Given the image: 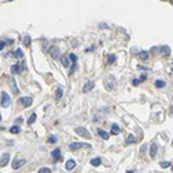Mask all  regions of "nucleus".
Instances as JSON below:
<instances>
[{"label":"nucleus","mask_w":173,"mask_h":173,"mask_svg":"<svg viewBox=\"0 0 173 173\" xmlns=\"http://www.w3.org/2000/svg\"><path fill=\"white\" fill-rule=\"evenodd\" d=\"M6 44H7V43H6V40H2V42H0V51L3 50V47H4Z\"/></svg>","instance_id":"34"},{"label":"nucleus","mask_w":173,"mask_h":173,"mask_svg":"<svg viewBox=\"0 0 173 173\" xmlns=\"http://www.w3.org/2000/svg\"><path fill=\"white\" fill-rule=\"evenodd\" d=\"M10 131H11L13 134H17V133H20V131H21V127H20V126H17V125H15V126H13L11 129H10Z\"/></svg>","instance_id":"27"},{"label":"nucleus","mask_w":173,"mask_h":173,"mask_svg":"<svg viewBox=\"0 0 173 173\" xmlns=\"http://www.w3.org/2000/svg\"><path fill=\"white\" fill-rule=\"evenodd\" d=\"M104 86H105L107 90H112L114 86H115V78H114L112 75H109L108 78H105V81H104Z\"/></svg>","instance_id":"2"},{"label":"nucleus","mask_w":173,"mask_h":173,"mask_svg":"<svg viewBox=\"0 0 173 173\" xmlns=\"http://www.w3.org/2000/svg\"><path fill=\"white\" fill-rule=\"evenodd\" d=\"M35 120H36V114H32V115H31V118L28 119V123L32 125V123H35Z\"/></svg>","instance_id":"29"},{"label":"nucleus","mask_w":173,"mask_h":173,"mask_svg":"<svg viewBox=\"0 0 173 173\" xmlns=\"http://www.w3.org/2000/svg\"><path fill=\"white\" fill-rule=\"evenodd\" d=\"M8 2H14V0H8Z\"/></svg>","instance_id":"42"},{"label":"nucleus","mask_w":173,"mask_h":173,"mask_svg":"<svg viewBox=\"0 0 173 173\" xmlns=\"http://www.w3.org/2000/svg\"><path fill=\"white\" fill-rule=\"evenodd\" d=\"M157 152H158V145H157V143H152L151 144V148H150V155L152 158L157 155Z\"/></svg>","instance_id":"14"},{"label":"nucleus","mask_w":173,"mask_h":173,"mask_svg":"<svg viewBox=\"0 0 173 173\" xmlns=\"http://www.w3.org/2000/svg\"><path fill=\"white\" fill-rule=\"evenodd\" d=\"M170 2H172V4H173V0H170Z\"/></svg>","instance_id":"43"},{"label":"nucleus","mask_w":173,"mask_h":173,"mask_svg":"<svg viewBox=\"0 0 173 173\" xmlns=\"http://www.w3.org/2000/svg\"><path fill=\"white\" fill-rule=\"evenodd\" d=\"M33 103L32 97H21L20 98V104L24 107V108H28V107H31Z\"/></svg>","instance_id":"4"},{"label":"nucleus","mask_w":173,"mask_h":173,"mask_svg":"<svg viewBox=\"0 0 173 173\" xmlns=\"http://www.w3.org/2000/svg\"><path fill=\"white\" fill-rule=\"evenodd\" d=\"M0 120H2V114H0Z\"/></svg>","instance_id":"40"},{"label":"nucleus","mask_w":173,"mask_h":173,"mask_svg":"<svg viewBox=\"0 0 173 173\" xmlns=\"http://www.w3.org/2000/svg\"><path fill=\"white\" fill-rule=\"evenodd\" d=\"M75 166H76V162L74 161V159H69L67 164H65V169H67V170H72Z\"/></svg>","instance_id":"16"},{"label":"nucleus","mask_w":173,"mask_h":173,"mask_svg":"<svg viewBox=\"0 0 173 173\" xmlns=\"http://www.w3.org/2000/svg\"><path fill=\"white\" fill-rule=\"evenodd\" d=\"M97 133H98V136L101 138H104V140H108L109 138V133L108 131H105V130H103V129H98L97 130Z\"/></svg>","instance_id":"12"},{"label":"nucleus","mask_w":173,"mask_h":173,"mask_svg":"<svg viewBox=\"0 0 173 173\" xmlns=\"http://www.w3.org/2000/svg\"><path fill=\"white\" fill-rule=\"evenodd\" d=\"M62 94H64V89H62L61 86H58V87H57V92H55V98L60 100L61 97H62Z\"/></svg>","instance_id":"18"},{"label":"nucleus","mask_w":173,"mask_h":173,"mask_svg":"<svg viewBox=\"0 0 173 173\" xmlns=\"http://www.w3.org/2000/svg\"><path fill=\"white\" fill-rule=\"evenodd\" d=\"M15 123H22V118H17V119H15Z\"/></svg>","instance_id":"37"},{"label":"nucleus","mask_w":173,"mask_h":173,"mask_svg":"<svg viewBox=\"0 0 173 173\" xmlns=\"http://www.w3.org/2000/svg\"><path fill=\"white\" fill-rule=\"evenodd\" d=\"M11 104V98L6 92H2V107H8Z\"/></svg>","instance_id":"5"},{"label":"nucleus","mask_w":173,"mask_h":173,"mask_svg":"<svg viewBox=\"0 0 173 173\" xmlns=\"http://www.w3.org/2000/svg\"><path fill=\"white\" fill-rule=\"evenodd\" d=\"M172 145H173V140H172Z\"/></svg>","instance_id":"44"},{"label":"nucleus","mask_w":173,"mask_h":173,"mask_svg":"<svg viewBox=\"0 0 173 173\" xmlns=\"http://www.w3.org/2000/svg\"><path fill=\"white\" fill-rule=\"evenodd\" d=\"M165 85H166V83H165V81H161V79H159V81H157V82H155V87H157V89L165 87Z\"/></svg>","instance_id":"26"},{"label":"nucleus","mask_w":173,"mask_h":173,"mask_svg":"<svg viewBox=\"0 0 173 173\" xmlns=\"http://www.w3.org/2000/svg\"><path fill=\"white\" fill-rule=\"evenodd\" d=\"M169 114H170V115H173V107L170 108V111H169Z\"/></svg>","instance_id":"39"},{"label":"nucleus","mask_w":173,"mask_h":173,"mask_svg":"<svg viewBox=\"0 0 173 173\" xmlns=\"http://www.w3.org/2000/svg\"><path fill=\"white\" fill-rule=\"evenodd\" d=\"M75 131H76L78 134H81L82 137H85V138H92V134H90L89 130H86L85 127H76Z\"/></svg>","instance_id":"6"},{"label":"nucleus","mask_w":173,"mask_h":173,"mask_svg":"<svg viewBox=\"0 0 173 173\" xmlns=\"http://www.w3.org/2000/svg\"><path fill=\"white\" fill-rule=\"evenodd\" d=\"M115 60H116V57L114 54H109L108 57H107V64H114V62H115Z\"/></svg>","instance_id":"23"},{"label":"nucleus","mask_w":173,"mask_h":173,"mask_svg":"<svg viewBox=\"0 0 173 173\" xmlns=\"http://www.w3.org/2000/svg\"><path fill=\"white\" fill-rule=\"evenodd\" d=\"M68 148L72 151H75V150H79V148H92V145L85 144V143H71L68 145Z\"/></svg>","instance_id":"3"},{"label":"nucleus","mask_w":173,"mask_h":173,"mask_svg":"<svg viewBox=\"0 0 173 173\" xmlns=\"http://www.w3.org/2000/svg\"><path fill=\"white\" fill-rule=\"evenodd\" d=\"M90 164H92L93 166H98L100 164H101V159H100L98 157H96V158H93L92 161H90Z\"/></svg>","instance_id":"24"},{"label":"nucleus","mask_w":173,"mask_h":173,"mask_svg":"<svg viewBox=\"0 0 173 173\" xmlns=\"http://www.w3.org/2000/svg\"><path fill=\"white\" fill-rule=\"evenodd\" d=\"M138 83H140V81H138V79H133V86H137Z\"/></svg>","instance_id":"35"},{"label":"nucleus","mask_w":173,"mask_h":173,"mask_svg":"<svg viewBox=\"0 0 173 173\" xmlns=\"http://www.w3.org/2000/svg\"><path fill=\"white\" fill-rule=\"evenodd\" d=\"M47 141H48V143H51V144H54V143H57V137H55V136H50Z\"/></svg>","instance_id":"31"},{"label":"nucleus","mask_w":173,"mask_h":173,"mask_svg":"<svg viewBox=\"0 0 173 173\" xmlns=\"http://www.w3.org/2000/svg\"><path fill=\"white\" fill-rule=\"evenodd\" d=\"M93 89H94V82H92V81L86 82L85 85H83V87H82L83 93H89L90 90H93Z\"/></svg>","instance_id":"8"},{"label":"nucleus","mask_w":173,"mask_h":173,"mask_svg":"<svg viewBox=\"0 0 173 173\" xmlns=\"http://www.w3.org/2000/svg\"><path fill=\"white\" fill-rule=\"evenodd\" d=\"M159 53H161L162 57H168V55L170 54V48H169V46H162Z\"/></svg>","instance_id":"10"},{"label":"nucleus","mask_w":173,"mask_h":173,"mask_svg":"<svg viewBox=\"0 0 173 173\" xmlns=\"http://www.w3.org/2000/svg\"><path fill=\"white\" fill-rule=\"evenodd\" d=\"M133 143H136V138H134L133 134H129L126 138V144H133Z\"/></svg>","instance_id":"25"},{"label":"nucleus","mask_w":173,"mask_h":173,"mask_svg":"<svg viewBox=\"0 0 173 173\" xmlns=\"http://www.w3.org/2000/svg\"><path fill=\"white\" fill-rule=\"evenodd\" d=\"M145 150H147V145H141V148H140V154H144V152H145Z\"/></svg>","instance_id":"33"},{"label":"nucleus","mask_w":173,"mask_h":173,"mask_svg":"<svg viewBox=\"0 0 173 173\" xmlns=\"http://www.w3.org/2000/svg\"><path fill=\"white\" fill-rule=\"evenodd\" d=\"M60 60H61V62H62V65H64V67H69V57H67V55H62Z\"/></svg>","instance_id":"20"},{"label":"nucleus","mask_w":173,"mask_h":173,"mask_svg":"<svg viewBox=\"0 0 173 173\" xmlns=\"http://www.w3.org/2000/svg\"><path fill=\"white\" fill-rule=\"evenodd\" d=\"M69 60L72 61V64H76V61H78V55L74 54V53H71V54H69Z\"/></svg>","instance_id":"28"},{"label":"nucleus","mask_w":173,"mask_h":173,"mask_svg":"<svg viewBox=\"0 0 173 173\" xmlns=\"http://www.w3.org/2000/svg\"><path fill=\"white\" fill-rule=\"evenodd\" d=\"M51 169L50 168H40L39 169V173H50Z\"/></svg>","instance_id":"30"},{"label":"nucleus","mask_w":173,"mask_h":173,"mask_svg":"<svg viewBox=\"0 0 173 173\" xmlns=\"http://www.w3.org/2000/svg\"><path fill=\"white\" fill-rule=\"evenodd\" d=\"M172 172H173V165H172Z\"/></svg>","instance_id":"41"},{"label":"nucleus","mask_w":173,"mask_h":173,"mask_svg":"<svg viewBox=\"0 0 173 173\" xmlns=\"http://www.w3.org/2000/svg\"><path fill=\"white\" fill-rule=\"evenodd\" d=\"M161 166H162V168H169V166H170V164H169L168 161H164V162H161Z\"/></svg>","instance_id":"32"},{"label":"nucleus","mask_w":173,"mask_h":173,"mask_svg":"<svg viewBox=\"0 0 173 173\" xmlns=\"http://www.w3.org/2000/svg\"><path fill=\"white\" fill-rule=\"evenodd\" d=\"M138 58H140L141 61H147L148 60V53L147 51H140V53H138Z\"/></svg>","instance_id":"19"},{"label":"nucleus","mask_w":173,"mask_h":173,"mask_svg":"<svg viewBox=\"0 0 173 173\" xmlns=\"http://www.w3.org/2000/svg\"><path fill=\"white\" fill-rule=\"evenodd\" d=\"M13 55H14V57H17V58H24V53H22L21 48H17V50L13 53Z\"/></svg>","instance_id":"22"},{"label":"nucleus","mask_w":173,"mask_h":173,"mask_svg":"<svg viewBox=\"0 0 173 173\" xmlns=\"http://www.w3.org/2000/svg\"><path fill=\"white\" fill-rule=\"evenodd\" d=\"M138 69H141V71H148V68H145V67H141V65H138Z\"/></svg>","instance_id":"38"},{"label":"nucleus","mask_w":173,"mask_h":173,"mask_svg":"<svg viewBox=\"0 0 173 173\" xmlns=\"http://www.w3.org/2000/svg\"><path fill=\"white\" fill-rule=\"evenodd\" d=\"M25 164H26V161H25V159H18V158H17L15 161L13 162V169H15V170H17V169L22 168V166L25 165Z\"/></svg>","instance_id":"7"},{"label":"nucleus","mask_w":173,"mask_h":173,"mask_svg":"<svg viewBox=\"0 0 173 173\" xmlns=\"http://www.w3.org/2000/svg\"><path fill=\"white\" fill-rule=\"evenodd\" d=\"M21 69H22V68H21V65H18V64H14L13 67H11V74H13V75L20 74V72H21Z\"/></svg>","instance_id":"17"},{"label":"nucleus","mask_w":173,"mask_h":173,"mask_svg":"<svg viewBox=\"0 0 173 173\" xmlns=\"http://www.w3.org/2000/svg\"><path fill=\"white\" fill-rule=\"evenodd\" d=\"M8 83H10V87H11L14 94H18L20 90H18V87H17V85H15V81H14L13 78H10V79H8Z\"/></svg>","instance_id":"9"},{"label":"nucleus","mask_w":173,"mask_h":173,"mask_svg":"<svg viewBox=\"0 0 173 173\" xmlns=\"http://www.w3.org/2000/svg\"><path fill=\"white\" fill-rule=\"evenodd\" d=\"M48 53H50V55L54 58V60H60L61 58V51L57 46H50L48 47Z\"/></svg>","instance_id":"1"},{"label":"nucleus","mask_w":173,"mask_h":173,"mask_svg":"<svg viewBox=\"0 0 173 173\" xmlns=\"http://www.w3.org/2000/svg\"><path fill=\"white\" fill-rule=\"evenodd\" d=\"M145 79H147V76H145V75H141L138 81H140V82H143V81H145Z\"/></svg>","instance_id":"36"},{"label":"nucleus","mask_w":173,"mask_h":173,"mask_svg":"<svg viewBox=\"0 0 173 173\" xmlns=\"http://www.w3.org/2000/svg\"><path fill=\"white\" fill-rule=\"evenodd\" d=\"M119 131H120V127L118 126L116 123H114V125H112V127H111V133H112V134H118Z\"/></svg>","instance_id":"21"},{"label":"nucleus","mask_w":173,"mask_h":173,"mask_svg":"<svg viewBox=\"0 0 173 173\" xmlns=\"http://www.w3.org/2000/svg\"><path fill=\"white\" fill-rule=\"evenodd\" d=\"M22 43L25 47H29L31 43H32V39H31L29 35H25V36H22Z\"/></svg>","instance_id":"13"},{"label":"nucleus","mask_w":173,"mask_h":173,"mask_svg":"<svg viewBox=\"0 0 173 173\" xmlns=\"http://www.w3.org/2000/svg\"><path fill=\"white\" fill-rule=\"evenodd\" d=\"M8 161H10V155L8 154H3V157H2V161H0V166H6L7 164H8Z\"/></svg>","instance_id":"15"},{"label":"nucleus","mask_w":173,"mask_h":173,"mask_svg":"<svg viewBox=\"0 0 173 173\" xmlns=\"http://www.w3.org/2000/svg\"><path fill=\"white\" fill-rule=\"evenodd\" d=\"M51 157L54 158V161H58L61 158V150L60 148H55V150L51 151Z\"/></svg>","instance_id":"11"}]
</instances>
